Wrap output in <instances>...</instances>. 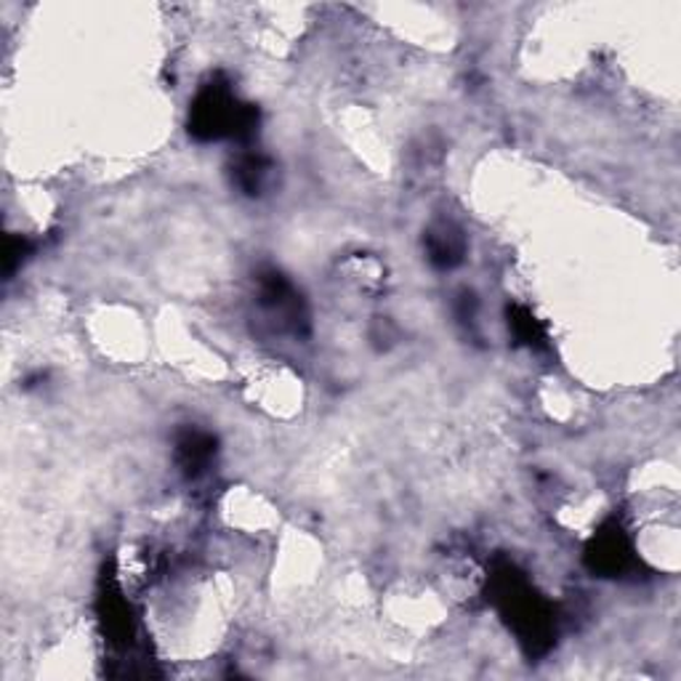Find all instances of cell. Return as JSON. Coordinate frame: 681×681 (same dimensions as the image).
Here are the masks:
<instances>
[{"mask_svg":"<svg viewBox=\"0 0 681 681\" xmlns=\"http://www.w3.org/2000/svg\"><path fill=\"white\" fill-rule=\"evenodd\" d=\"M490 599L530 655L549 653L554 644V610L511 562H500L490 575Z\"/></svg>","mask_w":681,"mask_h":681,"instance_id":"1","label":"cell"},{"mask_svg":"<svg viewBox=\"0 0 681 681\" xmlns=\"http://www.w3.org/2000/svg\"><path fill=\"white\" fill-rule=\"evenodd\" d=\"M258 109L240 102L229 83L213 80L197 94L189 109V134L200 141L240 139L247 141L256 134Z\"/></svg>","mask_w":681,"mask_h":681,"instance_id":"2","label":"cell"},{"mask_svg":"<svg viewBox=\"0 0 681 681\" xmlns=\"http://www.w3.org/2000/svg\"><path fill=\"white\" fill-rule=\"evenodd\" d=\"M258 303L264 307V312L275 320V325L280 331L299 333L307 325V312H303L301 296L296 293L293 285H290L280 272H266L258 280Z\"/></svg>","mask_w":681,"mask_h":681,"instance_id":"3","label":"cell"},{"mask_svg":"<svg viewBox=\"0 0 681 681\" xmlns=\"http://www.w3.org/2000/svg\"><path fill=\"white\" fill-rule=\"evenodd\" d=\"M586 562L593 573L604 575V578H617L625 569L634 565V549H631V538L621 524L612 519L602 530L593 535L591 546L586 551Z\"/></svg>","mask_w":681,"mask_h":681,"instance_id":"4","label":"cell"},{"mask_svg":"<svg viewBox=\"0 0 681 681\" xmlns=\"http://www.w3.org/2000/svg\"><path fill=\"white\" fill-rule=\"evenodd\" d=\"M216 455V439L208 431L200 429H187L184 435L176 439V461L182 466V472L192 476H200L210 466Z\"/></svg>","mask_w":681,"mask_h":681,"instance_id":"5","label":"cell"},{"mask_svg":"<svg viewBox=\"0 0 681 681\" xmlns=\"http://www.w3.org/2000/svg\"><path fill=\"white\" fill-rule=\"evenodd\" d=\"M426 251H429V262L437 269H453L463 262L466 243H463V234L455 227L442 224L426 234Z\"/></svg>","mask_w":681,"mask_h":681,"instance_id":"6","label":"cell"},{"mask_svg":"<svg viewBox=\"0 0 681 681\" xmlns=\"http://www.w3.org/2000/svg\"><path fill=\"white\" fill-rule=\"evenodd\" d=\"M272 173V160L262 152H245L240 154V160L234 163L232 178L245 195H262L266 182H269Z\"/></svg>","mask_w":681,"mask_h":681,"instance_id":"7","label":"cell"},{"mask_svg":"<svg viewBox=\"0 0 681 681\" xmlns=\"http://www.w3.org/2000/svg\"><path fill=\"white\" fill-rule=\"evenodd\" d=\"M509 327L519 344L530 346V349H546V344H549L546 327H543V322L538 320L528 307L509 309Z\"/></svg>","mask_w":681,"mask_h":681,"instance_id":"8","label":"cell"},{"mask_svg":"<svg viewBox=\"0 0 681 681\" xmlns=\"http://www.w3.org/2000/svg\"><path fill=\"white\" fill-rule=\"evenodd\" d=\"M30 251H33V247H30L27 240L9 238V245H5V275H11V272L16 269V264L30 256Z\"/></svg>","mask_w":681,"mask_h":681,"instance_id":"9","label":"cell"}]
</instances>
